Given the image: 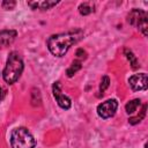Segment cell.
Here are the masks:
<instances>
[{
    "label": "cell",
    "instance_id": "obj_1",
    "mask_svg": "<svg viewBox=\"0 0 148 148\" xmlns=\"http://www.w3.org/2000/svg\"><path fill=\"white\" fill-rule=\"evenodd\" d=\"M82 37H83V31L80 29L68 32L56 34L49 37L46 42L47 49L53 56L64 57L67 53V51L71 49V46L76 44Z\"/></svg>",
    "mask_w": 148,
    "mask_h": 148
},
{
    "label": "cell",
    "instance_id": "obj_18",
    "mask_svg": "<svg viewBox=\"0 0 148 148\" xmlns=\"http://www.w3.org/2000/svg\"><path fill=\"white\" fill-rule=\"evenodd\" d=\"M5 95H6V90H3V89H2V87L0 86V102L3 99Z\"/></svg>",
    "mask_w": 148,
    "mask_h": 148
},
{
    "label": "cell",
    "instance_id": "obj_15",
    "mask_svg": "<svg viewBox=\"0 0 148 148\" xmlns=\"http://www.w3.org/2000/svg\"><path fill=\"white\" fill-rule=\"evenodd\" d=\"M110 86V79L108 75H104L102 77V81H101V84H99V92L101 95H103V92L106 90V88H109Z\"/></svg>",
    "mask_w": 148,
    "mask_h": 148
},
{
    "label": "cell",
    "instance_id": "obj_4",
    "mask_svg": "<svg viewBox=\"0 0 148 148\" xmlns=\"http://www.w3.org/2000/svg\"><path fill=\"white\" fill-rule=\"evenodd\" d=\"M147 18H148L147 13L139 8H133L127 15V22L131 25L136 27L142 32L143 36H147V28H148Z\"/></svg>",
    "mask_w": 148,
    "mask_h": 148
},
{
    "label": "cell",
    "instance_id": "obj_9",
    "mask_svg": "<svg viewBox=\"0 0 148 148\" xmlns=\"http://www.w3.org/2000/svg\"><path fill=\"white\" fill-rule=\"evenodd\" d=\"M58 3H59V1H45V0L44 1H29L28 2V5L32 9H42V10H47Z\"/></svg>",
    "mask_w": 148,
    "mask_h": 148
},
{
    "label": "cell",
    "instance_id": "obj_10",
    "mask_svg": "<svg viewBox=\"0 0 148 148\" xmlns=\"http://www.w3.org/2000/svg\"><path fill=\"white\" fill-rule=\"evenodd\" d=\"M95 12V3L92 2H81L79 5V13L81 15H89Z\"/></svg>",
    "mask_w": 148,
    "mask_h": 148
},
{
    "label": "cell",
    "instance_id": "obj_7",
    "mask_svg": "<svg viewBox=\"0 0 148 148\" xmlns=\"http://www.w3.org/2000/svg\"><path fill=\"white\" fill-rule=\"evenodd\" d=\"M128 83L134 91H141L147 89V74L146 73H140V74H134L128 79Z\"/></svg>",
    "mask_w": 148,
    "mask_h": 148
},
{
    "label": "cell",
    "instance_id": "obj_11",
    "mask_svg": "<svg viewBox=\"0 0 148 148\" xmlns=\"http://www.w3.org/2000/svg\"><path fill=\"white\" fill-rule=\"evenodd\" d=\"M140 105H141V101H140L139 98H135V99L130 101V102L125 105V110H126V112H127L128 114H134V113L138 111V109H139Z\"/></svg>",
    "mask_w": 148,
    "mask_h": 148
},
{
    "label": "cell",
    "instance_id": "obj_3",
    "mask_svg": "<svg viewBox=\"0 0 148 148\" xmlns=\"http://www.w3.org/2000/svg\"><path fill=\"white\" fill-rule=\"evenodd\" d=\"M36 145L34 135L25 127H16L10 134L12 148H34Z\"/></svg>",
    "mask_w": 148,
    "mask_h": 148
},
{
    "label": "cell",
    "instance_id": "obj_8",
    "mask_svg": "<svg viewBox=\"0 0 148 148\" xmlns=\"http://www.w3.org/2000/svg\"><path fill=\"white\" fill-rule=\"evenodd\" d=\"M17 32L13 29H5L0 31V49L9 46L16 38Z\"/></svg>",
    "mask_w": 148,
    "mask_h": 148
},
{
    "label": "cell",
    "instance_id": "obj_14",
    "mask_svg": "<svg viewBox=\"0 0 148 148\" xmlns=\"http://www.w3.org/2000/svg\"><path fill=\"white\" fill-rule=\"evenodd\" d=\"M146 109H147V105H146V104H143V105H142V110L140 111V114H136V116H132V117H130V118H128V123H130V124H132V125H135V124L140 123V121L145 118V116H146Z\"/></svg>",
    "mask_w": 148,
    "mask_h": 148
},
{
    "label": "cell",
    "instance_id": "obj_13",
    "mask_svg": "<svg viewBox=\"0 0 148 148\" xmlns=\"http://www.w3.org/2000/svg\"><path fill=\"white\" fill-rule=\"evenodd\" d=\"M124 54L126 56V58L128 59L130 61V65L132 66L133 69H136L139 67V61L136 59V57L133 54V52L130 50V49H124Z\"/></svg>",
    "mask_w": 148,
    "mask_h": 148
},
{
    "label": "cell",
    "instance_id": "obj_12",
    "mask_svg": "<svg viewBox=\"0 0 148 148\" xmlns=\"http://www.w3.org/2000/svg\"><path fill=\"white\" fill-rule=\"evenodd\" d=\"M81 67H82V61L81 60H79V59H75L72 64H71V66L67 68V71H66V74H67V76L68 77H72L77 71H80L81 69Z\"/></svg>",
    "mask_w": 148,
    "mask_h": 148
},
{
    "label": "cell",
    "instance_id": "obj_6",
    "mask_svg": "<svg viewBox=\"0 0 148 148\" xmlns=\"http://www.w3.org/2000/svg\"><path fill=\"white\" fill-rule=\"evenodd\" d=\"M52 94H53V97L56 98V102L57 104L64 109V110H68L71 106H72V101L68 96L64 95L62 91H61V86H60V82L59 81H56L53 84H52Z\"/></svg>",
    "mask_w": 148,
    "mask_h": 148
},
{
    "label": "cell",
    "instance_id": "obj_5",
    "mask_svg": "<svg viewBox=\"0 0 148 148\" xmlns=\"http://www.w3.org/2000/svg\"><path fill=\"white\" fill-rule=\"evenodd\" d=\"M118 108V102L114 98H110L106 99L104 102H102L101 104L97 105V114L103 118V119H108L114 116L116 111Z\"/></svg>",
    "mask_w": 148,
    "mask_h": 148
},
{
    "label": "cell",
    "instance_id": "obj_16",
    "mask_svg": "<svg viewBox=\"0 0 148 148\" xmlns=\"http://www.w3.org/2000/svg\"><path fill=\"white\" fill-rule=\"evenodd\" d=\"M1 6H2L3 9L10 10V9H13V8L16 6V2H15V1H8V0H6V1H2Z\"/></svg>",
    "mask_w": 148,
    "mask_h": 148
},
{
    "label": "cell",
    "instance_id": "obj_2",
    "mask_svg": "<svg viewBox=\"0 0 148 148\" xmlns=\"http://www.w3.org/2000/svg\"><path fill=\"white\" fill-rule=\"evenodd\" d=\"M23 69H24V64L22 57L20 56L18 52L13 51L9 53V57L7 59L6 66L2 72V77L6 81V83L13 84L20 79Z\"/></svg>",
    "mask_w": 148,
    "mask_h": 148
},
{
    "label": "cell",
    "instance_id": "obj_17",
    "mask_svg": "<svg viewBox=\"0 0 148 148\" xmlns=\"http://www.w3.org/2000/svg\"><path fill=\"white\" fill-rule=\"evenodd\" d=\"M76 59H79V60H84V59H87V52L83 50V49H79V50H76Z\"/></svg>",
    "mask_w": 148,
    "mask_h": 148
}]
</instances>
